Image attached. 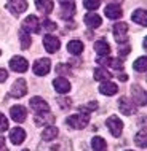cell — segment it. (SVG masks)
Returning <instances> with one entry per match:
<instances>
[{
	"instance_id": "cell-1",
	"label": "cell",
	"mask_w": 147,
	"mask_h": 151,
	"mask_svg": "<svg viewBox=\"0 0 147 151\" xmlns=\"http://www.w3.org/2000/svg\"><path fill=\"white\" fill-rule=\"evenodd\" d=\"M88 122H90V113H85V111H79L77 115H72L66 119V124L69 127L77 129V130L85 129L88 126Z\"/></svg>"
},
{
	"instance_id": "cell-2",
	"label": "cell",
	"mask_w": 147,
	"mask_h": 151,
	"mask_svg": "<svg viewBox=\"0 0 147 151\" xmlns=\"http://www.w3.org/2000/svg\"><path fill=\"white\" fill-rule=\"evenodd\" d=\"M61 5V18L63 19H71L75 14V0H58Z\"/></svg>"
},
{
	"instance_id": "cell-3",
	"label": "cell",
	"mask_w": 147,
	"mask_h": 151,
	"mask_svg": "<svg viewBox=\"0 0 147 151\" xmlns=\"http://www.w3.org/2000/svg\"><path fill=\"white\" fill-rule=\"evenodd\" d=\"M7 10L11 14L19 16L21 13L27 10V0H8L7 2Z\"/></svg>"
},
{
	"instance_id": "cell-4",
	"label": "cell",
	"mask_w": 147,
	"mask_h": 151,
	"mask_svg": "<svg viewBox=\"0 0 147 151\" xmlns=\"http://www.w3.org/2000/svg\"><path fill=\"white\" fill-rule=\"evenodd\" d=\"M114 38L117 40L118 43H126L128 40V24L126 22H117L114 26Z\"/></svg>"
},
{
	"instance_id": "cell-5",
	"label": "cell",
	"mask_w": 147,
	"mask_h": 151,
	"mask_svg": "<svg viewBox=\"0 0 147 151\" xmlns=\"http://www.w3.org/2000/svg\"><path fill=\"white\" fill-rule=\"evenodd\" d=\"M23 30H26L27 34H31V32H34V34H39L40 32V22H39V18L34 14L27 16L26 19L23 21V26H21Z\"/></svg>"
},
{
	"instance_id": "cell-6",
	"label": "cell",
	"mask_w": 147,
	"mask_h": 151,
	"mask_svg": "<svg viewBox=\"0 0 147 151\" xmlns=\"http://www.w3.org/2000/svg\"><path fill=\"white\" fill-rule=\"evenodd\" d=\"M50 68H51V62H50V59H39V60H35V64H34V67H32V70H34V73L37 76H45V75H48L50 73Z\"/></svg>"
},
{
	"instance_id": "cell-7",
	"label": "cell",
	"mask_w": 147,
	"mask_h": 151,
	"mask_svg": "<svg viewBox=\"0 0 147 151\" xmlns=\"http://www.w3.org/2000/svg\"><path fill=\"white\" fill-rule=\"evenodd\" d=\"M118 110H120L123 115L131 116L136 113V105H134V102H131L128 97H120V99H118Z\"/></svg>"
},
{
	"instance_id": "cell-8",
	"label": "cell",
	"mask_w": 147,
	"mask_h": 151,
	"mask_svg": "<svg viewBox=\"0 0 147 151\" xmlns=\"http://www.w3.org/2000/svg\"><path fill=\"white\" fill-rule=\"evenodd\" d=\"M106 124H107L109 130L112 132L114 137H120L122 135V129H123V122L122 119H118L115 115H112L110 118H107V121H106Z\"/></svg>"
},
{
	"instance_id": "cell-9",
	"label": "cell",
	"mask_w": 147,
	"mask_h": 151,
	"mask_svg": "<svg viewBox=\"0 0 147 151\" xmlns=\"http://www.w3.org/2000/svg\"><path fill=\"white\" fill-rule=\"evenodd\" d=\"M131 92H133V100H134V105H139V107H144L147 104V94L146 91L142 89L139 84H134L131 88Z\"/></svg>"
},
{
	"instance_id": "cell-10",
	"label": "cell",
	"mask_w": 147,
	"mask_h": 151,
	"mask_svg": "<svg viewBox=\"0 0 147 151\" xmlns=\"http://www.w3.org/2000/svg\"><path fill=\"white\" fill-rule=\"evenodd\" d=\"M10 94L16 99H19V97L26 96L27 94V84H26V80H16L13 83V86L10 89Z\"/></svg>"
},
{
	"instance_id": "cell-11",
	"label": "cell",
	"mask_w": 147,
	"mask_h": 151,
	"mask_svg": "<svg viewBox=\"0 0 147 151\" xmlns=\"http://www.w3.org/2000/svg\"><path fill=\"white\" fill-rule=\"evenodd\" d=\"M10 68L13 72H18V73H24L29 68V62H27L24 58H21V56H16V58H13L10 60Z\"/></svg>"
},
{
	"instance_id": "cell-12",
	"label": "cell",
	"mask_w": 147,
	"mask_h": 151,
	"mask_svg": "<svg viewBox=\"0 0 147 151\" xmlns=\"http://www.w3.org/2000/svg\"><path fill=\"white\" fill-rule=\"evenodd\" d=\"M43 46H45V50H47L48 52H56L59 50V46H61V43H59V38L58 37H55V35H45L43 37Z\"/></svg>"
},
{
	"instance_id": "cell-13",
	"label": "cell",
	"mask_w": 147,
	"mask_h": 151,
	"mask_svg": "<svg viewBox=\"0 0 147 151\" xmlns=\"http://www.w3.org/2000/svg\"><path fill=\"white\" fill-rule=\"evenodd\" d=\"M53 122H55V115L50 113V110L37 113V116H35V124L37 126H50Z\"/></svg>"
},
{
	"instance_id": "cell-14",
	"label": "cell",
	"mask_w": 147,
	"mask_h": 151,
	"mask_svg": "<svg viewBox=\"0 0 147 151\" xmlns=\"http://www.w3.org/2000/svg\"><path fill=\"white\" fill-rule=\"evenodd\" d=\"M10 115H11V119L16 121V122H24L27 118V111L26 108L21 107V105H13L10 110Z\"/></svg>"
},
{
	"instance_id": "cell-15",
	"label": "cell",
	"mask_w": 147,
	"mask_h": 151,
	"mask_svg": "<svg viewBox=\"0 0 147 151\" xmlns=\"http://www.w3.org/2000/svg\"><path fill=\"white\" fill-rule=\"evenodd\" d=\"M53 88H55L59 94H66V92L71 91V83H69L66 78H63V76H58V78L53 80Z\"/></svg>"
},
{
	"instance_id": "cell-16",
	"label": "cell",
	"mask_w": 147,
	"mask_h": 151,
	"mask_svg": "<svg viewBox=\"0 0 147 151\" xmlns=\"http://www.w3.org/2000/svg\"><path fill=\"white\" fill-rule=\"evenodd\" d=\"M29 104H31V108L34 110V111H37V113H40V111H47V110H50L48 104L42 99V97H39V96L32 97Z\"/></svg>"
},
{
	"instance_id": "cell-17",
	"label": "cell",
	"mask_w": 147,
	"mask_h": 151,
	"mask_svg": "<svg viewBox=\"0 0 147 151\" xmlns=\"http://www.w3.org/2000/svg\"><path fill=\"white\" fill-rule=\"evenodd\" d=\"M99 92L103 96H115L118 92V86L115 83H112V81H103L99 86Z\"/></svg>"
},
{
	"instance_id": "cell-18",
	"label": "cell",
	"mask_w": 147,
	"mask_h": 151,
	"mask_svg": "<svg viewBox=\"0 0 147 151\" xmlns=\"http://www.w3.org/2000/svg\"><path fill=\"white\" fill-rule=\"evenodd\" d=\"M10 140L13 145H21L24 140H26V130L21 127H15L10 132Z\"/></svg>"
},
{
	"instance_id": "cell-19",
	"label": "cell",
	"mask_w": 147,
	"mask_h": 151,
	"mask_svg": "<svg viewBox=\"0 0 147 151\" xmlns=\"http://www.w3.org/2000/svg\"><path fill=\"white\" fill-rule=\"evenodd\" d=\"M85 24H87L90 29H96V27H99L101 24H103V19H101V16L96 14V13H88L85 16Z\"/></svg>"
},
{
	"instance_id": "cell-20",
	"label": "cell",
	"mask_w": 147,
	"mask_h": 151,
	"mask_svg": "<svg viewBox=\"0 0 147 151\" xmlns=\"http://www.w3.org/2000/svg\"><path fill=\"white\" fill-rule=\"evenodd\" d=\"M35 6L42 14H50L53 11V0H35Z\"/></svg>"
},
{
	"instance_id": "cell-21",
	"label": "cell",
	"mask_w": 147,
	"mask_h": 151,
	"mask_svg": "<svg viewBox=\"0 0 147 151\" xmlns=\"http://www.w3.org/2000/svg\"><path fill=\"white\" fill-rule=\"evenodd\" d=\"M104 13H106V16H107L109 19H118L122 16V8L118 5H115V3H112V5L106 6Z\"/></svg>"
},
{
	"instance_id": "cell-22",
	"label": "cell",
	"mask_w": 147,
	"mask_h": 151,
	"mask_svg": "<svg viewBox=\"0 0 147 151\" xmlns=\"http://www.w3.org/2000/svg\"><path fill=\"white\" fill-rule=\"evenodd\" d=\"M58 127H55V126H47V127L43 129V132H42V138L45 142H51V140H55L56 137H58Z\"/></svg>"
},
{
	"instance_id": "cell-23",
	"label": "cell",
	"mask_w": 147,
	"mask_h": 151,
	"mask_svg": "<svg viewBox=\"0 0 147 151\" xmlns=\"http://www.w3.org/2000/svg\"><path fill=\"white\" fill-rule=\"evenodd\" d=\"M67 51L74 56H79L80 52L83 51V43H82L80 40H71V42L67 43Z\"/></svg>"
},
{
	"instance_id": "cell-24",
	"label": "cell",
	"mask_w": 147,
	"mask_h": 151,
	"mask_svg": "<svg viewBox=\"0 0 147 151\" xmlns=\"http://www.w3.org/2000/svg\"><path fill=\"white\" fill-rule=\"evenodd\" d=\"M95 51H96L99 56H109L110 46H109L107 42H104V40H98V42L95 43Z\"/></svg>"
},
{
	"instance_id": "cell-25",
	"label": "cell",
	"mask_w": 147,
	"mask_h": 151,
	"mask_svg": "<svg viewBox=\"0 0 147 151\" xmlns=\"http://www.w3.org/2000/svg\"><path fill=\"white\" fill-rule=\"evenodd\" d=\"M131 19H133L134 22H138L139 26H146V24H147V13H146V10H142V8L136 10L133 13Z\"/></svg>"
},
{
	"instance_id": "cell-26",
	"label": "cell",
	"mask_w": 147,
	"mask_h": 151,
	"mask_svg": "<svg viewBox=\"0 0 147 151\" xmlns=\"http://www.w3.org/2000/svg\"><path fill=\"white\" fill-rule=\"evenodd\" d=\"M91 148L93 151H107V143H106V140L103 137H93Z\"/></svg>"
},
{
	"instance_id": "cell-27",
	"label": "cell",
	"mask_w": 147,
	"mask_h": 151,
	"mask_svg": "<svg viewBox=\"0 0 147 151\" xmlns=\"http://www.w3.org/2000/svg\"><path fill=\"white\" fill-rule=\"evenodd\" d=\"M134 143L139 146V148H146L147 146V130L146 129H141L139 132L134 135Z\"/></svg>"
},
{
	"instance_id": "cell-28",
	"label": "cell",
	"mask_w": 147,
	"mask_h": 151,
	"mask_svg": "<svg viewBox=\"0 0 147 151\" xmlns=\"http://www.w3.org/2000/svg\"><path fill=\"white\" fill-rule=\"evenodd\" d=\"M112 78V73L106 68H96L95 70V80L96 81H109Z\"/></svg>"
},
{
	"instance_id": "cell-29",
	"label": "cell",
	"mask_w": 147,
	"mask_h": 151,
	"mask_svg": "<svg viewBox=\"0 0 147 151\" xmlns=\"http://www.w3.org/2000/svg\"><path fill=\"white\" fill-rule=\"evenodd\" d=\"M133 67H134V70H136V72H139V73L146 72V70H147V58H146V56H141L139 59H136V60H134Z\"/></svg>"
},
{
	"instance_id": "cell-30",
	"label": "cell",
	"mask_w": 147,
	"mask_h": 151,
	"mask_svg": "<svg viewBox=\"0 0 147 151\" xmlns=\"http://www.w3.org/2000/svg\"><path fill=\"white\" fill-rule=\"evenodd\" d=\"M19 43H21V48L23 50H27L31 46V37L26 30H19Z\"/></svg>"
},
{
	"instance_id": "cell-31",
	"label": "cell",
	"mask_w": 147,
	"mask_h": 151,
	"mask_svg": "<svg viewBox=\"0 0 147 151\" xmlns=\"http://www.w3.org/2000/svg\"><path fill=\"white\" fill-rule=\"evenodd\" d=\"M83 5L90 11H96L101 5V0H83Z\"/></svg>"
},
{
	"instance_id": "cell-32",
	"label": "cell",
	"mask_w": 147,
	"mask_h": 151,
	"mask_svg": "<svg viewBox=\"0 0 147 151\" xmlns=\"http://www.w3.org/2000/svg\"><path fill=\"white\" fill-rule=\"evenodd\" d=\"M56 73H59V75H71V65L58 64L56 65Z\"/></svg>"
},
{
	"instance_id": "cell-33",
	"label": "cell",
	"mask_w": 147,
	"mask_h": 151,
	"mask_svg": "<svg viewBox=\"0 0 147 151\" xmlns=\"http://www.w3.org/2000/svg\"><path fill=\"white\" fill-rule=\"evenodd\" d=\"M42 24H43V29L45 30H48V32H51V30H56V22H53V21H50L48 18H43V21H42Z\"/></svg>"
},
{
	"instance_id": "cell-34",
	"label": "cell",
	"mask_w": 147,
	"mask_h": 151,
	"mask_svg": "<svg viewBox=\"0 0 147 151\" xmlns=\"http://www.w3.org/2000/svg\"><path fill=\"white\" fill-rule=\"evenodd\" d=\"M130 51H131L130 45L128 43H122V46L118 48V56H120V58H126V54H130Z\"/></svg>"
},
{
	"instance_id": "cell-35",
	"label": "cell",
	"mask_w": 147,
	"mask_h": 151,
	"mask_svg": "<svg viewBox=\"0 0 147 151\" xmlns=\"http://www.w3.org/2000/svg\"><path fill=\"white\" fill-rule=\"evenodd\" d=\"M7 129H8V121H7L5 115L0 113V132H5Z\"/></svg>"
},
{
	"instance_id": "cell-36",
	"label": "cell",
	"mask_w": 147,
	"mask_h": 151,
	"mask_svg": "<svg viewBox=\"0 0 147 151\" xmlns=\"http://www.w3.org/2000/svg\"><path fill=\"white\" fill-rule=\"evenodd\" d=\"M7 78H8V72L5 68H0V83H3Z\"/></svg>"
},
{
	"instance_id": "cell-37",
	"label": "cell",
	"mask_w": 147,
	"mask_h": 151,
	"mask_svg": "<svg viewBox=\"0 0 147 151\" xmlns=\"http://www.w3.org/2000/svg\"><path fill=\"white\" fill-rule=\"evenodd\" d=\"M0 151H8L7 145H5V137L0 135Z\"/></svg>"
},
{
	"instance_id": "cell-38",
	"label": "cell",
	"mask_w": 147,
	"mask_h": 151,
	"mask_svg": "<svg viewBox=\"0 0 147 151\" xmlns=\"http://www.w3.org/2000/svg\"><path fill=\"white\" fill-rule=\"evenodd\" d=\"M126 151H131V150H126Z\"/></svg>"
},
{
	"instance_id": "cell-39",
	"label": "cell",
	"mask_w": 147,
	"mask_h": 151,
	"mask_svg": "<svg viewBox=\"0 0 147 151\" xmlns=\"http://www.w3.org/2000/svg\"><path fill=\"white\" fill-rule=\"evenodd\" d=\"M24 151H29V150H24Z\"/></svg>"
},
{
	"instance_id": "cell-40",
	"label": "cell",
	"mask_w": 147,
	"mask_h": 151,
	"mask_svg": "<svg viewBox=\"0 0 147 151\" xmlns=\"http://www.w3.org/2000/svg\"><path fill=\"white\" fill-rule=\"evenodd\" d=\"M0 54H2V52H0Z\"/></svg>"
}]
</instances>
